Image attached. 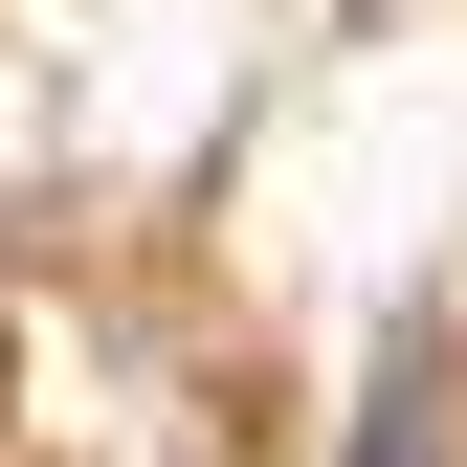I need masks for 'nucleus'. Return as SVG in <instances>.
I'll use <instances>...</instances> for the list:
<instances>
[{
	"label": "nucleus",
	"instance_id": "nucleus-1",
	"mask_svg": "<svg viewBox=\"0 0 467 467\" xmlns=\"http://www.w3.org/2000/svg\"><path fill=\"white\" fill-rule=\"evenodd\" d=\"M357 467H445V379H423V357H400V379L357 400Z\"/></svg>",
	"mask_w": 467,
	"mask_h": 467
}]
</instances>
